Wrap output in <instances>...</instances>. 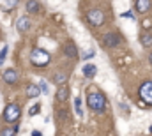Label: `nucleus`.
<instances>
[{
  "instance_id": "13",
  "label": "nucleus",
  "mask_w": 152,
  "mask_h": 136,
  "mask_svg": "<svg viewBox=\"0 0 152 136\" xmlns=\"http://www.w3.org/2000/svg\"><path fill=\"white\" fill-rule=\"evenodd\" d=\"M66 55L71 57V58H76V57H78V50H76V46L73 42H67V44H66Z\"/></svg>"
},
{
  "instance_id": "20",
  "label": "nucleus",
  "mask_w": 152,
  "mask_h": 136,
  "mask_svg": "<svg viewBox=\"0 0 152 136\" xmlns=\"http://www.w3.org/2000/svg\"><path fill=\"white\" fill-rule=\"evenodd\" d=\"M75 110H76V113H78V117H81L83 115V111H81V101L76 97L75 99Z\"/></svg>"
},
{
  "instance_id": "5",
  "label": "nucleus",
  "mask_w": 152,
  "mask_h": 136,
  "mask_svg": "<svg viewBox=\"0 0 152 136\" xmlns=\"http://www.w3.org/2000/svg\"><path fill=\"white\" fill-rule=\"evenodd\" d=\"M138 94H140V99H142V101L152 106V81H145V83H142Z\"/></svg>"
},
{
  "instance_id": "17",
  "label": "nucleus",
  "mask_w": 152,
  "mask_h": 136,
  "mask_svg": "<svg viewBox=\"0 0 152 136\" xmlns=\"http://www.w3.org/2000/svg\"><path fill=\"white\" fill-rule=\"evenodd\" d=\"M18 131H20V127H18V126H16V127H5V129L0 133V136H14Z\"/></svg>"
},
{
  "instance_id": "8",
  "label": "nucleus",
  "mask_w": 152,
  "mask_h": 136,
  "mask_svg": "<svg viewBox=\"0 0 152 136\" xmlns=\"http://www.w3.org/2000/svg\"><path fill=\"white\" fill-rule=\"evenodd\" d=\"M2 78H4L5 83H16L18 81V72L14 69H5L4 74H2Z\"/></svg>"
},
{
  "instance_id": "1",
  "label": "nucleus",
  "mask_w": 152,
  "mask_h": 136,
  "mask_svg": "<svg viewBox=\"0 0 152 136\" xmlns=\"http://www.w3.org/2000/svg\"><path fill=\"white\" fill-rule=\"evenodd\" d=\"M87 106L97 113H103L106 110V99L99 92H87Z\"/></svg>"
},
{
  "instance_id": "11",
  "label": "nucleus",
  "mask_w": 152,
  "mask_h": 136,
  "mask_svg": "<svg viewBox=\"0 0 152 136\" xmlns=\"http://www.w3.org/2000/svg\"><path fill=\"white\" fill-rule=\"evenodd\" d=\"M41 96V90H39L37 85H28L27 87V97H30V99H36Z\"/></svg>"
},
{
  "instance_id": "23",
  "label": "nucleus",
  "mask_w": 152,
  "mask_h": 136,
  "mask_svg": "<svg viewBox=\"0 0 152 136\" xmlns=\"http://www.w3.org/2000/svg\"><path fill=\"white\" fill-rule=\"evenodd\" d=\"M90 57H94V50H90V51H87V53H85V57H83V60H88Z\"/></svg>"
},
{
  "instance_id": "4",
  "label": "nucleus",
  "mask_w": 152,
  "mask_h": 136,
  "mask_svg": "<svg viewBox=\"0 0 152 136\" xmlns=\"http://www.w3.org/2000/svg\"><path fill=\"white\" fill-rule=\"evenodd\" d=\"M87 21L92 25V27H101L104 23V12L99 11V9H92L88 14H87Z\"/></svg>"
},
{
  "instance_id": "15",
  "label": "nucleus",
  "mask_w": 152,
  "mask_h": 136,
  "mask_svg": "<svg viewBox=\"0 0 152 136\" xmlns=\"http://www.w3.org/2000/svg\"><path fill=\"white\" fill-rule=\"evenodd\" d=\"M53 81H55L57 85H66V81H67V74H66V72H57L55 78H53Z\"/></svg>"
},
{
  "instance_id": "25",
  "label": "nucleus",
  "mask_w": 152,
  "mask_h": 136,
  "mask_svg": "<svg viewBox=\"0 0 152 136\" xmlns=\"http://www.w3.org/2000/svg\"><path fill=\"white\" fill-rule=\"evenodd\" d=\"M32 136H41V133L39 131H32Z\"/></svg>"
},
{
  "instance_id": "24",
  "label": "nucleus",
  "mask_w": 152,
  "mask_h": 136,
  "mask_svg": "<svg viewBox=\"0 0 152 136\" xmlns=\"http://www.w3.org/2000/svg\"><path fill=\"white\" fill-rule=\"evenodd\" d=\"M122 18H134V16H133V12H124Z\"/></svg>"
},
{
  "instance_id": "14",
  "label": "nucleus",
  "mask_w": 152,
  "mask_h": 136,
  "mask_svg": "<svg viewBox=\"0 0 152 136\" xmlns=\"http://www.w3.org/2000/svg\"><path fill=\"white\" fill-rule=\"evenodd\" d=\"M140 42H142V46H152V34L151 32L142 34L140 35Z\"/></svg>"
},
{
  "instance_id": "27",
  "label": "nucleus",
  "mask_w": 152,
  "mask_h": 136,
  "mask_svg": "<svg viewBox=\"0 0 152 136\" xmlns=\"http://www.w3.org/2000/svg\"><path fill=\"white\" fill-rule=\"evenodd\" d=\"M151 133H152V126H151Z\"/></svg>"
},
{
  "instance_id": "6",
  "label": "nucleus",
  "mask_w": 152,
  "mask_h": 136,
  "mask_svg": "<svg viewBox=\"0 0 152 136\" xmlns=\"http://www.w3.org/2000/svg\"><path fill=\"white\" fill-rule=\"evenodd\" d=\"M118 42H120V37L117 34H113V32H108V34H104V37H103V44L108 46V48L118 46Z\"/></svg>"
},
{
  "instance_id": "19",
  "label": "nucleus",
  "mask_w": 152,
  "mask_h": 136,
  "mask_svg": "<svg viewBox=\"0 0 152 136\" xmlns=\"http://www.w3.org/2000/svg\"><path fill=\"white\" fill-rule=\"evenodd\" d=\"M7 53H9V46H4V48H2V51H0V66L4 64V60H5V57H7Z\"/></svg>"
},
{
  "instance_id": "2",
  "label": "nucleus",
  "mask_w": 152,
  "mask_h": 136,
  "mask_svg": "<svg viewBox=\"0 0 152 136\" xmlns=\"http://www.w3.org/2000/svg\"><path fill=\"white\" fill-rule=\"evenodd\" d=\"M50 60H51L50 53L44 51L42 48H34L32 53H30V62H32L34 66H37V67H44V66H48Z\"/></svg>"
},
{
  "instance_id": "7",
  "label": "nucleus",
  "mask_w": 152,
  "mask_h": 136,
  "mask_svg": "<svg viewBox=\"0 0 152 136\" xmlns=\"http://www.w3.org/2000/svg\"><path fill=\"white\" fill-rule=\"evenodd\" d=\"M16 29H18V32H27L30 29V18L28 16H21L16 21Z\"/></svg>"
},
{
  "instance_id": "3",
  "label": "nucleus",
  "mask_w": 152,
  "mask_h": 136,
  "mask_svg": "<svg viewBox=\"0 0 152 136\" xmlns=\"http://www.w3.org/2000/svg\"><path fill=\"white\" fill-rule=\"evenodd\" d=\"M20 117H21V110H20V106H18V104L11 102V104H7V106H5V110H4V120H5V122L14 124V122H18V118H20Z\"/></svg>"
},
{
  "instance_id": "18",
  "label": "nucleus",
  "mask_w": 152,
  "mask_h": 136,
  "mask_svg": "<svg viewBox=\"0 0 152 136\" xmlns=\"http://www.w3.org/2000/svg\"><path fill=\"white\" fill-rule=\"evenodd\" d=\"M18 5V0H5V4H4V11H11V9H14Z\"/></svg>"
},
{
  "instance_id": "9",
  "label": "nucleus",
  "mask_w": 152,
  "mask_h": 136,
  "mask_svg": "<svg viewBox=\"0 0 152 136\" xmlns=\"http://www.w3.org/2000/svg\"><path fill=\"white\" fill-rule=\"evenodd\" d=\"M151 9V0H136V11L138 12H147Z\"/></svg>"
},
{
  "instance_id": "10",
  "label": "nucleus",
  "mask_w": 152,
  "mask_h": 136,
  "mask_svg": "<svg viewBox=\"0 0 152 136\" xmlns=\"http://www.w3.org/2000/svg\"><path fill=\"white\" fill-rule=\"evenodd\" d=\"M83 74H85L87 78H94V76L97 74V67H96L94 64H85V66H83Z\"/></svg>"
},
{
  "instance_id": "12",
  "label": "nucleus",
  "mask_w": 152,
  "mask_h": 136,
  "mask_svg": "<svg viewBox=\"0 0 152 136\" xmlns=\"http://www.w3.org/2000/svg\"><path fill=\"white\" fill-rule=\"evenodd\" d=\"M67 97H69V88H67L66 85H62V87H60V88L57 90V99L64 102L66 99H67Z\"/></svg>"
},
{
  "instance_id": "21",
  "label": "nucleus",
  "mask_w": 152,
  "mask_h": 136,
  "mask_svg": "<svg viewBox=\"0 0 152 136\" xmlns=\"http://www.w3.org/2000/svg\"><path fill=\"white\" fill-rule=\"evenodd\" d=\"M37 87H39V90H41V94H48V83L44 80H41V83H39Z\"/></svg>"
},
{
  "instance_id": "22",
  "label": "nucleus",
  "mask_w": 152,
  "mask_h": 136,
  "mask_svg": "<svg viewBox=\"0 0 152 136\" xmlns=\"http://www.w3.org/2000/svg\"><path fill=\"white\" fill-rule=\"evenodd\" d=\"M39 110H41L39 106H34V108H30V111H28V115H30V117H34V115H37V113H39Z\"/></svg>"
},
{
  "instance_id": "16",
  "label": "nucleus",
  "mask_w": 152,
  "mask_h": 136,
  "mask_svg": "<svg viewBox=\"0 0 152 136\" xmlns=\"http://www.w3.org/2000/svg\"><path fill=\"white\" fill-rule=\"evenodd\" d=\"M27 11L28 12H39V2L37 0H28L27 2Z\"/></svg>"
},
{
  "instance_id": "26",
  "label": "nucleus",
  "mask_w": 152,
  "mask_h": 136,
  "mask_svg": "<svg viewBox=\"0 0 152 136\" xmlns=\"http://www.w3.org/2000/svg\"><path fill=\"white\" fill-rule=\"evenodd\" d=\"M149 60H151V64H152V53H151V57H149Z\"/></svg>"
}]
</instances>
